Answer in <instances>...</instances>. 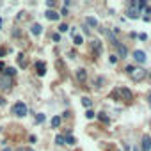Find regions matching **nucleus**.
Wrapping results in <instances>:
<instances>
[{
	"label": "nucleus",
	"instance_id": "1",
	"mask_svg": "<svg viewBox=\"0 0 151 151\" xmlns=\"http://www.w3.org/2000/svg\"><path fill=\"white\" fill-rule=\"evenodd\" d=\"M112 96H114V98H119V100H124V101H128V100H132V91L126 89V87H117V89L112 91Z\"/></svg>",
	"mask_w": 151,
	"mask_h": 151
},
{
	"label": "nucleus",
	"instance_id": "2",
	"mask_svg": "<svg viewBox=\"0 0 151 151\" xmlns=\"http://www.w3.org/2000/svg\"><path fill=\"white\" fill-rule=\"evenodd\" d=\"M13 114L18 116V117H25L27 116V105L23 103V101H18L13 105Z\"/></svg>",
	"mask_w": 151,
	"mask_h": 151
},
{
	"label": "nucleus",
	"instance_id": "3",
	"mask_svg": "<svg viewBox=\"0 0 151 151\" xmlns=\"http://www.w3.org/2000/svg\"><path fill=\"white\" fill-rule=\"evenodd\" d=\"M11 85H13V78L11 76H7V75H0V89H11Z\"/></svg>",
	"mask_w": 151,
	"mask_h": 151
},
{
	"label": "nucleus",
	"instance_id": "4",
	"mask_svg": "<svg viewBox=\"0 0 151 151\" xmlns=\"http://www.w3.org/2000/svg\"><path fill=\"white\" fill-rule=\"evenodd\" d=\"M130 76H132V80H135V82H140V80L146 76V71H144L142 68H135V69L132 71V75H130Z\"/></svg>",
	"mask_w": 151,
	"mask_h": 151
},
{
	"label": "nucleus",
	"instance_id": "5",
	"mask_svg": "<svg viewBox=\"0 0 151 151\" xmlns=\"http://www.w3.org/2000/svg\"><path fill=\"white\" fill-rule=\"evenodd\" d=\"M116 50H117V57H121V59H124V57L128 55V50H126V46L121 45V43H116Z\"/></svg>",
	"mask_w": 151,
	"mask_h": 151
},
{
	"label": "nucleus",
	"instance_id": "6",
	"mask_svg": "<svg viewBox=\"0 0 151 151\" xmlns=\"http://www.w3.org/2000/svg\"><path fill=\"white\" fill-rule=\"evenodd\" d=\"M142 151H151V137L149 135H144L142 137V146H140Z\"/></svg>",
	"mask_w": 151,
	"mask_h": 151
},
{
	"label": "nucleus",
	"instance_id": "7",
	"mask_svg": "<svg viewBox=\"0 0 151 151\" xmlns=\"http://www.w3.org/2000/svg\"><path fill=\"white\" fill-rule=\"evenodd\" d=\"M91 48H92L94 55H100V53H101V50H103V46H101V43H100L98 39H94V41L91 43Z\"/></svg>",
	"mask_w": 151,
	"mask_h": 151
},
{
	"label": "nucleus",
	"instance_id": "8",
	"mask_svg": "<svg viewBox=\"0 0 151 151\" xmlns=\"http://www.w3.org/2000/svg\"><path fill=\"white\" fill-rule=\"evenodd\" d=\"M36 69H37V75L39 76H45V73H46L45 62H43V60H37V62H36Z\"/></svg>",
	"mask_w": 151,
	"mask_h": 151
},
{
	"label": "nucleus",
	"instance_id": "9",
	"mask_svg": "<svg viewBox=\"0 0 151 151\" xmlns=\"http://www.w3.org/2000/svg\"><path fill=\"white\" fill-rule=\"evenodd\" d=\"M133 59H135L137 62H146V53H144L142 50H135V52H133Z\"/></svg>",
	"mask_w": 151,
	"mask_h": 151
},
{
	"label": "nucleus",
	"instance_id": "10",
	"mask_svg": "<svg viewBox=\"0 0 151 151\" xmlns=\"http://www.w3.org/2000/svg\"><path fill=\"white\" fill-rule=\"evenodd\" d=\"M45 16L48 18V20H50V21H57L60 14H59V13H55V11H52V9H48V11L45 13Z\"/></svg>",
	"mask_w": 151,
	"mask_h": 151
},
{
	"label": "nucleus",
	"instance_id": "11",
	"mask_svg": "<svg viewBox=\"0 0 151 151\" xmlns=\"http://www.w3.org/2000/svg\"><path fill=\"white\" fill-rule=\"evenodd\" d=\"M76 78H78L80 82H84V80H87V71H85L84 68H80V69H76Z\"/></svg>",
	"mask_w": 151,
	"mask_h": 151
},
{
	"label": "nucleus",
	"instance_id": "12",
	"mask_svg": "<svg viewBox=\"0 0 151 151\" xmlns=\"http://www.w3.org/2000/svg\"><path fill=\"white\" fill-rule=\"evenodd\" d=\"M30 32H32V34H34V36H39V34H41V32H43V27H41V25H39V23H34V25H32V27H30Z\"/></svg>",
	"mask_w": 151,
	"mask_h": 151
},
{
	"label": "nucleus",
	"instance_id": "13",
	"mask_svg": "<svg viewBox=\"0 0 151 151\" xmlns=\"http://www.w3.org/2000/svg\"><path fill=\"white\" fill-rule=\"evenodd\" d=\"M85 23H87L89 27H94V29L98 27V20H96L94 16H87V18H85Z\"/></svg>",
	"mask_w": 151,
	"mask_h": 151
},
{
	"label": "nucleus",
	"instance_id": "14",
	"mask_svg": "<svg viewBox=\"0 0 151 151\" xmlns=\"http://www.w3.org/2000/svg\"><path fill=\"white\" fill-rule=\"evenodd\" d=\"M18 62L21 68H27V60H25V55L23 53H18Z\"/></svg>",
	"mask_w": 151,
	"mask_h": 151
},
{
	"label": "nucleus",
	"instance_id": "15",
	"mask_svg": "<svg viewBox=\"0 0 151 151\" xmlns=\"http://www.w3.org/2000/svg\"><path fill=\"white\" fill-rule=\"evenodd\" d=\"M82 105H84L85 108H87V110H89V108H91V105H92V101H91L87 96H84V98H82Z\"/></svg>",
	"mask_w": 151,
	"mask_h": 151
},
{
	"label": "nucleus",
	"instance_id": "16",
	"mask_svg": "<svg viewBox=\"0 0 151 151\" xmlns=\"http://www.w3.org/2000/svg\"><path fill=\"white\" fill-rule=\"evenodd\" d=\"M60 121H62V119H60L59 116L52 117V126H53V128H59V126H60Z\"/></svg>",
	"mask_w": 151,
	"mask_h": 151
},
{
	"label": "nucleus",
	"instance_id": "17",
	"mask_svg": "<svg viewBox=\"0 0 151 151\" xmlns=\"http://www.w3.org/2000/svg\"><path fill=\"white\" fill-rule=\"evenodd\" d=\"M4 75L14 76V75H16V69H14V68H5V69H4Z\"/></svg>",
	"mask_w": 151,
	"mask_h": 151
},
{
	"label": "nucleus",
	"instance_id": "18",
	"mask_svg": "<svg viewBox=\"0 0 151 151\" xmlns=\"http://www.w3.org/2000/svg\"><path fill=\"white\" fill-rule=\"evenodd\" d=\"M98 119L101 121V123H105V124H108V117H107V114H103V112H101V114H98Z\"/></svg>",
	"mask_w": 151,
	"mask_h": 151
},
{
	"label": "nucleus",
	"instance_id": "19",
	"mask_svg": "<svg viewBox=\"0 0 151 151\" xmlns=\"http://www.w3.org/2000/svg\"><path fill=\"white\" fill-rule=\"evenodd\" d=\"M64 140H66V144H69V146H75V144H76V139H75V137H66Z\"/></svg>",
	"mask_w": 151,
	"mask_h": 151
},
{
	"label": "nucleus",
	"instance_id": "20",
	"mask_svg": "<svg viewBox=\"0 0 151 151\" xmlns=\"http://www.w3.org/2000/svg\"><path fill=\"white\" fill-rule=\"evenodd\" d=\"M128 16H130L132 20H137V18H139V11H135V9H132V11H128Z\"/></svg>",
	"mask_w": 151,
	"mask_h": 151
},
{
	"label": "nucleus",
	"instance_id": "21",
	"mask_svg": "<svg viewBox=\"0 0 151 151\" xmlns=\"http://www.w3.org/2000/svg\"><path fill=\"white\" fill-rule=\"evenodd\" d=\"M55 144H59V146H62V144H66L64 137H62V135H57V137H55Z\"/></svg>",
	"mask_w": 151,
	"mask_h": 151
},
{
	"label": "nucleus",
	"instance_id": "22",
	"mask_svg": "<svg viewBox=\"0 0 151 151\" xmlns=\"http://www.w3.org/2000/svg\"><path fill=\"white\" fill-rule=\"evenodd\" d=\"M45 119H46L45 114H37V116H36V123H43Z\"/></svg>",
	"mask_w": 151,
	"mask_h": 151
},
{
	"label": "nucleus",
	"instance_id": "23",
	"mask_svg": "<svg viewBox=\"0 0 151 151\" xmlns=\"http://www.w3.org/2000/svg\"><path fill=\"white\" fill-rule=\"evenodd\" d=\"M137 7H139V9H144V7H148V2H146V0H140V2L137 4Z\"/></svg>",
	"mask_w": 151,
	"mask_h": 151
},
{
	"label": "nucleus",
	"instance_id": "24",
	"mask_svg": "<svg viewBox=\"0 0 151 151\" xmlns=\"http://www.w3.org/2000/svg\"><path fill=\"white\" fill-rule=\"evenodd\" d=\"M84 43V37L82 36H75V45H82Z\"/></svg>",
	"mask_w": 151,
	"mask_h": 151
},
{
	"label": "nucleus",
	"instance_id": "25",
	"mask_svg": "<svg viewBox=\"0 0 151 151\" xmlns=\"http://www.w3.org/2000/svg\"><path fill=\"white\" fill-rule=\"evenodd\" d=\"M68 29H69V27H68L66 23H60V25H59V32H66Z\"/></svg>",
	"mask_w": 151,
	"mask_h": 151
},
{
	"label": "nucleus",
	"instance_id": "26",
	"mask_svg": "<svg viewBox=\"0 0 151 151\" xmlns=\"http://www.w3.org/2000/svg\"><path fill=\"white\" fill-rule=\"evenodd\" d=\"M85 117H87V119H92V117H94V112H92V110H87V112H85Z\"/></svg>",
	"mask_w": 151,
	"mask_h": 151
},
{
	"label": "nucleus",
	"instance_id": "27",
	"mask_svg": "<svg viewBox=\"0 0 151 151\" xmlns=\"http://www.w3.org/2000/svg\"><path fill=\"white\" fill-rule=\"evenodd\" d=\"M108 62H110V64H116V62H117V57H116V55H110Z\"/></svg>",
	"mask_w": 151,
	"mask_h": 151
},
{
	"label": "nucleus",
	"instance_id": "28",
	"mask_svg": "<svg viewBox=\"0 0 151 151\" xmlns=\"http://www.w3.org/2000/svg\"><path fill=\"white\" fill-rule=\"evenodd\" d=\"M133 69H135L133 66H126V73H128V75H132V71H133Z\"/></svg>",
	"mask_w": 151,
	"mask_h": 151
},
{
	"label": "nucleus",
	"instance_id": "29",
	"mask_svg": "<svg viewBox=\"0 0 151 151\" xmlns=\"http://www.w3.org/2000/svg\"><path fill=\"white\" fill-rule=\"evenodd\" d=\"M52 39H53V41H60V34H53Z\"/></svg>",
	"mask_w": 151,
	"mask_h": 151
},
{
	"label": "nucleus",
	"instance_id": "30",
	"mask_svg": "<svg viewBox=\"0 0 151 151\" xmlns=\"http://www.w3.org/2000/svg\"><path fill=\"white\" fill-rule=\"evenodd\" d=\"M46 5H48V7H53V5H55V0H48Z\"/></svg>",
	"mask_w": 151,
	"mask_h": 151
},
{
	"label": "nucleus",
	"instance_id": "31",
	"mask_svg": "<svg viewBox=\"0 0 151 151\" xmlns=\"http://www.w3.org/2000/svg\"><path fill=\"white\" fill-rule=\"evenodd\" d=\"M139 39H140V41H146L148 36H146V34H139Z\"/></svg>",
	"mask_w": 151,
	"mask_h": 151
},
{
	"label": "nucleus",
	"instance_id": "32",
	"mask_svg": "<svg viewBox=\"0 0 151 151\" xmlns=\"http://www.w3.org/2000/svg\"><path fill=\"white\" fill-rule=\"evenodd\" d=\"M29 140H30V144H34V142L37 140V137H36V135H30V139H29Z\"/></svg>",
	"mask_w": 151,
	"mask_h": 151
},
{
	"label": "nucleus",
	"instance_id": "33",
	"mask_svg": "<svg viewBox=\"0 0 151 151\" xmlns=\"http://www.w3.org/2000/svg\"><path fill=\"white\" fill-rule=\"evenodd\" d=\"M68 14V9H66V7H64V9H62V11H60V16H66Z\"/></svg>",
	"mask_w": 151,
	"mask_h": 151
},
{
	"label": "nucleus",
	"instance_id": "34",
	"mask_svg": "<svg viewBox=\"0 0 151 151\" xmlns=\"http://www.w3.org/2000/svg\"><path fill=\"white\" fill-rule=\"evenodd\" d=\"M4 69H5V64H4V62L0 60V71H4Z\"/></svg>",
	"mask_w": 151,
	"mask_h": 151
},
{
	"label": "nucleus",
	"instance_id": "35",
	"mask_svg": "<svg viewBox=\"0 0 151 151\" xmlns=\"http://www.w3.org/2000/svg\"><path fill=\"white\" fill-rule=\"evenodd\" d=\"M0 105H5V100L4 98H0Z\"/></svg>",
	"mask_w": 151,
	"mask_h": 151
},
{
	"label": "nucleus",
	"instance_id": "36",
	"mask_svg": "<svg viewBox=\"0 0 151 151\" xmlns=\"http://www.w3.org/2000/svg\"><path fill=\"white\" fill-rule=\"evenodd\" d=\"M4 151H11V148H4Z\"/></svg>",
	"mask_w": 151,
	"mask_h": 151
},
{
	"label": "nucleus",
	"instance_id": "37",
	"mask_svg": "<svg viewBox=\"0 0 151 151\" xmlns=\"http://www.w3.org/2000/svg\"><path fill=\"white\" fill-rule=\"evenodd\" d=\"M148 98H149V100H151V91H149V94H148Z\"/></svg>",
	"mask_w": 151,
	"mask_h": 151
},
{
	"label": "nucleus",
	"instance_id": "38",
	"mask_svg": "<svg viewBox=\"0 0 151 151\" xmlns=\"http://www.w3.org/2000/svg\"><path fill=\"white\" fill-rule=\"evenodd\" d=\"M133 151H140V149H139V148H133Z\"/></svg>",
	"mask_w": 151,
	"mask_h": 151
},
{
	"label": "nucleus",
	"instance_id": "39",
	"mask_svg": "<svg viewBox=\"0 0 151 151\" xmlns=\"http://www.w3.org/2000/svg\"><path fill=\"white\" fill-rule=\"evenodd\" d=\"M25 151H34V149H30V148H27V149H25Z\"/></svg>",
	"mask_w": 151,
	"mask_h": 151
},
{
	"label": "nucleus",
	"instance_id": "40",
	"mask_svg": "<svg viewBox=\"0 0 151 151\" xmlns=\"http://www.w3.org/2000/svg\"><path fill=\"white\" fill-rule=\"evenodd\" d=\"M0 27H2V18H0Z\"/></svg>",
	"mask_w": 151,
	"mask_h": 151
}]
</instances>
